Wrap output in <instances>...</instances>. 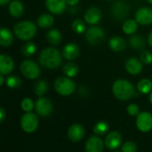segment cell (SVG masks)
<instances>
[{
    "instance_id": "obj_8",
    "label": "cell",
    "mask_w": 152,
    "mask_h": 152,
    "mask_svg": "<svg viewBox=\"0 0 152 152\" xmlns=\"http://www.w3.org/2000/svg\"><path fill=\"white\" fill-rule=\"evenodd\" d=\"M137 128L142 133H148L152 129V114L147 111L141 112L136 118Z\"/></svg>"
},
{
    "instance_id": "obj_18",
    "label": "cell",
    "mask_w": 152,
    "mask_h": 152,
    "mask_svg": "<svg viewBox=\"0 0 152 152\" xmlns=\"http://www.w3.org/2000/svg\"><path fill=\"white\" fill-rule=\"evenodd\" d=\"M104 148V143L97 136L90 137L86 142V152H102Z\"/></svg>"
},
{
    "instance_id": "obj_42",
    "label": "cell",
    "mask_w": 152,
    "mask_h": 152,
    "mask_svg": "<svg viewBox=\"0 0 152 152\" xmlns=\"http://www.w3.org/2000/svg\"><path fill=\"white\" fill-rule=\"evenodd\" d=\"M4 75L1 74V76H0V86H2L4 85Z\"/></svg>"
},
{
    "instance_id": "obj_15",
    "label": "cell",
    "mask_w": 152,
    "mask_h": 152,
    "mask_svg": "<svg viewBox=\"0 0 152 152\" xmlns=\"http://www.w3.org/2000/svg\"><path fill=\"white\" fill-rule=\"evenodd\" d=\"M126 71L131 75H138L142 70V61L135 57H131L125 63Z\"/></svg>"
},
{
    "instance_id": "obj_40",
    "label": "cell",
    "mask_w": 152,
    "mask_h": 152,
    "mask_svg": "<svg viewBox=\"0 0 152 152\" xmlns=\"http://www.w3.org/2000/svg\"><path fill=\"white\" fill-rule=\"evenodd\" d=\"M69 12L71 14H76V13L77 12V9L76 8V6H70Z\"/></svg>"
},
{
    "instance_id": "obj_21",
    "label": "cell",
    "mask_w": 152,
    "mask_h": 152,
    "mask_svg": "<svg viewBox=\"0 0 152 152\" xmlns=\"http://www.w3.org/2000/svg\"><path fill=\"white\" fill-rule=\"evenodd\" d=\"M13 41L12 33L6 28H1L0 30V45L4 47L9 46Z\"/></svg>"
},
{
    "instance_id": "obj_14",
    "label": "cell",
    "mask_w": 152,
    "mask_h": 152,
    "mask_svg": "<svg viewBox=\"0 0 152 152\" xmlns=\"http://www.w3.org/2000/svg\"><path fill=\"white\" fill-rule=\"evenodd\" d=\"M85 136V128L80 124H73L68 130V137L71 142H77Z\"/></svg>"
},
{
    "instance_id": "obj_19",
    "label": "cell",
    "mask_w": 152,
    "mask_h": 152,
    "mask_svg": "<svg viewBox=\"0 0 152 152\" xmlns=\"http://www.w3.org/2000/svg\"><path fill=\"white\" fill-rule=\"evenodd\" d=\"M80 53L79 46L75 43H69L66 45L62 50V56L68 61L75 60L78 57Z\"/></svg>"
},
{
    "instance_id": "obj_26",
    "label": "cell",
    "mask_w": 152,
    "mask_h": 152,
    "mask_svg": "<svg viewBox=\"0 0 152 152\" xmlns=\"http://www.w3.org/2000/svg\"><path fill=\"white\" fill-rule=\"evenodd\" d=\"M138 22L134 20H126L122 26L123 31L127 35H134L138 28Z\"/></svg>"
},
{
    "instance_id": "obj_31",
    "label": "cell",
    "mask_w": 152,
    "mask_h": 152,
    "mask_svg": "<svg viewBox=\"0 0 152 152\" xmlns=\"http://www.w3.org/2000/svg\"><path fill=\"white\" fill-rule=\"evenodd\" d=\"M94 133L96 135H102L105 134L109 130V124L105 121L97 122L94 126Z\"/></svg>"
},
{
    "instance_id": "obj_16",
    "label": "cell",
    "mask_w": 152,
    "mask_h": 152,
    "mask_svg": "<svg viewBox=\"0 0 152 152\" xmlns=\"http://www.w3.org/2000/svg\"><path fill=\"white\" fill-rule=\"evenodd\" d=\"M102 18V12L101 10L96 6H91L89 7L85 14V20L91 25L97 24Z\"/></svg>"
},
{
    "instance_id": "obj_6",
    "label": "cell",
    "mask_w": 152,
    "mask_h": 152,
    "mask_svg": "<svg viewBox=\"0 0 152 152\" xmlns=\"http://www.w3.org/2000/svg\"><path fill=\"white\" fill-rule=\"evenodd\" d=\"M20 126L27 134L34 133L38 126V118L32 112H26L20 119Z\"/></svg>"
},
{
    "instance_id": "obj_3",
    "label": "cell",
    "mask_w": 152,
    "mask_h": 152,
    "mask_svg": "<svg viewBox=\"0 0 152 152\" xmlns=\"http://www.w3.org/2000/svg\"><path fill=\"white\" fill-rule=\"evenodd\" d=\"M37 33V26L30 20H23L18 22L14 26L15 36L21 40H29L34 37Z\"/></svg>"
},
{
    "instance_id": "obj_39",
    "label": "cell",
    "mask_w": 152,
    "mask_h": 152,
    "mask_svg": "<svg viewBox=\"0 0 152 152\" xmlns=\"http://www.w3.org/2000/svg\"><path fill=\"white\" fill-rule=\"evenodd\" d=\"M79 2V0H66L67 4H69V6H75L76 4H77Z\"/></svg>"
},
{
    "instance_id": "obj_22",
    "label": "cell",
    "mask_w": 152,
    "mask_h": 152,
    "mask_svg": "<svg viewBox=\"0 0 152 152\" xmlns=\"http://www.w3.org/2000/svg\"><path fill=\"white\" fill-rule=\"evenodd\" d=\"M46 38H47L48 43L52 45H54V46L60 45L61 43V40H62V37H61V32L56 28L50 29L47 32Z\"/></svg>"
},
{
    "instance_id": "obj_32",
    "label": "cell",
    "mask_w": 152,
    "mask_h": 152,
    "mask_svg": "<svg viewBox=\"0 0 152 152\" xmlns=\"http://www.w3.org/2000/svg\"><path fill=\"white\" fill-rule=\"evenodd\" d=\"M72 29L74 32H76L77 34H83L86 29V23L80 20V19H77V20H75L73 22H72Z\"/></svg>"
},
{
    "instance_id": "obj_28",
    "label": "cell",
    "mask_w": 152,
    "mask_h": 152,
    "mask_svg": "<svg viewBox=\"0 0 152 152\" xmlns=\"http://www.w3.org/2000/svg\"><path fill=\"white\" fill-rule=\"evenodd\" d=\"M137 89L141 94H147L152 91V82L149 78H143L142 79L138 85H137Z\"/></svg>"
},
{
    "instance_id": "obj_1",
    "label": "cell",
    "mask_w": 152,
    "mask_h": 152,
    "mask_svg": "<svg viewBox=\"0 0 152 152\" xmlns=\"http://www.w3.org/2000/svg\"><path fill=\"white\" fill-rule=\"evenodd\" d=\"M62 57L63 56L57 49L47 47L40 53L38 61L42 67L48 69H54L61 65Z\"/></svg>"
},
{
    "instance_id": "obj_30",
    "label": "cell",
    "mask_w": 152,
    "mask_h": 152,
    "mask_svg": "<svg viewBox=\"0 0 152 152\" xmlns=\"http://www.w3.org/2000/svg\"><path fill=\"white\" fill-rule=\"evenodd\" d=\"M48 90V84L46 81L45 80H40L38 81L35 86H34V93L37 95V96H42L44 95Z\"/></svg>"
},
{
    "instance_id": "obj_2",
    "label": "cell",
    "mask_w": 152,
    "mask_h": 152,
    "mask_svg": "<svg viewBox=\"0 0 152 152\" xmlns=\"http://www.w3.org/2000/svg\"><path fill=\"white\" fill-rule=\"evenodd\" d=\"M114 96L121 101H127L134 95V87L133 84L126 79H118L112 86Z\"/></svg>"
},
{
    "instance_id": "obj_11",
    "label": "cell",
    "mask_w": 152,
    "mask_h": 152,
    "mask_svg": "<svg viewBox=\"0 0 152 152\" xmlns=\"http://www.w3.org/2000/svg\"><path fill=\"white\" fill-rule=\"evenodd\" d=\"M104 143H105V146L109 150L114 151V150L118 149L121 145V143H122V135L118 131L110 132V133H109L107 134Z\"/></svg>"
},
{
    "instance_id": "obj_34",
    "label": "cell",
    "mask_w": 152,
    "mask_h": 152,
    "mask_svg": "<svg viewBox=\"0 0 152 152\" xmlns=\"http://www.w3.org/2000/svg\"><path fill=\"white\" fill-rule=\"evenodd\" d=\"M20 107L25 112H31V110L35 107V104H34V102H33V101L31 99L25 98V99L22 100V102L20 103Z\"/></svg>"
},
{
    "instance_id": "obj_4",
    "label": "cell",
    "mask_w": 152,
    "mask_h": 152,
    "mask_svg": "<svg viewBox=\"0 0 152 152\" xmlns=\"http://www.w3.org/2000/svg\"><path fill=\"white\" fill-rule=\"evenodd\" d=\"M76 84L70 77H60L54 81V90L62 96H69L74 93Z\"/></svg>"
},
{
    "instance_id": "obj_24",
    "label": "cell",
    "mask_w": 152,
    "mask_h": 152,
    "mask_svg": "<svg viewBox=\"0 0 152 152\" xmlns=\"http://www.w3.org/2000/svg\"><path fill=\"white\" fill-rule=\"evenodd\" d=\"M54 19L51 14L43 13L37 18V25L42 28H49L53 26Z\"/></svg>"
},
{
    "instance_id": "obj_12",
    "label": "cell",
    "mask_w": 152,
    "mask_h": 152,
    "mask_svg": "<svg viewBox=\"0 0 152 152\" xmlns=\"http://www.w3.org/2000/svg\"><path fill=\"white\" fill-rule=\"evenodd\" d=\"M135 20L142 25H149L152 23V9L148 7H141L135 13Z\"/></svg>"
},
{
    "instance_id": "obj_27",
    "label": "cell",
    "mask_w": 152,
    "mask_h": 152,
    "mask_svg": "<svg viewBox=\"0 0 152 152\" xmlns=\"http://www.w3.org/2000/svg\"><path fill=\"white\" fill-rule=\"evenodd\" d=\"M78 67L76 63L74 62H69L66 63L62 69L63 73L66 75V77H74L77 75L78 73Z\"/></svg>"
},
{
    "instance_id": "obj_35",
    "label": "cell",
    "mask_w": 152,
    "mask_h": 152,
    "mask_svg": "<svg viewBox=\"0 0 152 152\" xmlns=\"http://www.w3.org/2000/svg\"><path fill=\"white\" fill-rule=\"evenodd\" d=\"M122 152H136L137 151V146L134 142H126L123 144Z\"/></svg>"
},
{
    "instance_id": "obj_7",
    "label": "cell",
    "mask_w": 152,
    "mask_h": 152,
    "mask_svg": "<svg viewBox=\"0 0 152 152\" xmlns=\"http://www.w3.org/2000/svg\"><path fill=\"white\" fill-rule=\"evenodd\" d=\"M86 38L91 45H97L104 40L105 32L99 27H92L86 30Z\"/></svg>"
},
{
    "instance_id": "obj_37",
    "label": "cell",
    "mask_w": 152,
    "mask_h": 152,
    "mask_svg": "<svg viewBox=\"0 0 152 152\" xmlns=\"http://www.w3.org/2000/svg\"><path fill=\"white\" fill-rule=\"evenodd\" d=\"M126 111L130 116H138L140 114V108L136 104H129L126 108Z\"/></svg>"
},
{
    "instance_id": "obj_5",
    "label": "cell",
    "mask_w": 152,
    "mask_h": 152,
    "mask_svg": "<svg viewBox=\"0 0 152 152\" xmlns=\"http://www.w3.org/2000/svg\"><path fill=\"white\" fill-rule=\"evenodd\" d=\"M20 72L28 79H36L40 75L39 66L31 60H26L20 64Z\"/></svg>"
},
{
    "instance_id": "obj_45",
    "label": "cell",
    "mask_w": 152,
    "mask_h": 152,
    "mask_svg": "<svg viewBox=\"0 0 152 152\" xmlns=\"http://www.w3.org/2000/svg\"><path fill=\"white\" fill-rule=\"evenodd\" d=\"M148 2H149L150 4H152V0H148Z\"/></svg>"
},
{
    "instance_id": "obj_46",
    "label": "cell",
    "mask_w": 152,
    "mask_h": 152,
    "mask_svg": "<svg viewBox=\"0 0 152 152\" xmlns=\"http://www.w3.org/2000/svg\"><path fill=\"white\" fill-rule=\"evenodd\" d=\"M113 152H118V151H113Z\"/></svg>"
},
{
    "instance_id": "obj_23",
    "label": "cell",
    "mask_w": 152,
    "mask_h": 152,
    "mask_svg": "<svg viewBox=\"0 0 152 152\" xmlns=\"http://www.w3.org/2000/svg\"><path fill=\"white\" fill-rule=\"evenodd\" d=\"M23 12H24V7L21 2L18 0H14L11 2L9 5V12L12 17L15 18L20 17L23 14Z\"/></svg>"
},
{
    "instance_id": "obj_36",
    "label": "cell",
    "mask_w": 152,
    "mask_h": 152,
    "mask_svg": "<svg viewBox=\"0 0 152 152\" xmlns=\"http://www.w3.org/2000/svg\"><path fill=\"white\" fill-rule=\"evenodd\" d=\"M141 61H142V63L144 64H151L152 63V53L151 52L144 50L141 53Z\"/></svg>"
},
{
    "instance_id": "obj_17",
    "label": "cell",
    "mask_w": 152,
    "mask_h": 152,
    "mask_svg": "<svg viewBox=\"0 0 152 152\" xmlns=\"http://www.w3.org/2000/svg\"><path fill=\"white\" fill-rule=\"evenodd\" d=\"M14 69L13 60L7 54L2 53L0 55V73L2 75L10 74Z\"/></svg>"
},
{
    "instance_id": "obj_13",
    "label": "cell",
    "mask_w": 152,
    "mask_h": 152,
    "mask_svg": "<svg viewBox=\"0 0 152 152\" xmlns=\"http://www.w3.org/2000/svg\"><path fill=\"white\" fill-rule=\"evenodd\" d=\"M66 0H45V5L47 10L53 13L60 15L66 9Z\"/></svg>"
},
{
    "instance_id": "obj_38",
    "label": "cell",
    "mask_w": 152,
    "mask_h": 152,
    "mask_svg": "<svg viewBox=\"0 0 152 152\" xmlns=\"http://www.w3.org/2000/svg\"><path fill=\"white\" fill-rule=\"evenodd\" d=\"M5 116H6V113H5L4 110L3 108H1V109H0V122H1V123L4 122V118H5Z\"/></svg>"
},
{
    "instance_id": "obj_10",
    "label": "cell",
    "mask_w": 152,
    "mask_h": 152,
    "mask_svg": "<svg viewBox=\"0 0 152 152\" xmlns=\"http://www.w3.org/2000/svg\"><path fill=\"white\" fill-rule=\"evenodd\" d=\"M129 13V7L125 2H117L111 7V15L116 20H123Z\"/></svg>"
},
{
    "instance_id": "obj_44",
    "label": "cell",
    "mask_w": 152,
    "mask_h": 152,
    "mask_svg": "<svg viewBox=\"0 0 152 152\" xmlns=\"http://www.w3.org/2000/svg\"><path fill=\"white\" fill-rule=\"evenodd\" d=\"M150 102L152 103V91L151 92V94H150Z\"/></svg>"
},
{
    "instance_id": "obj_41",
    "label": "cell",
    "mask_w": 152,
    "mask_h": 152,
    "mask_svg": "<svg viewBox=\"0 0 152 152\" xmlns=\"http://www.w3.org/2000/svg\"><path fill=\"white\" fill-rule=\"evenodd\" d=\"M148 43L149 45L152 46V31L149 34V37H148Z\"/></svg>"
},
{
    "instance_id": "obj_33",
    "label": "cell",
    "mask_w": 152,
    "mask_h": 152,
    "mask_svg": "<svg viewBox=\"0 0 152 152\" xmlns=\"http://www.w3.org/2000/svg\"><path fill=\"white\" fill-rule=\"evenodd\" d=\"M6 85L9 88L16 89L21 85V80L18 76H10L6 78Z\"/></svg>"
},
{
    "instance_id": "obj_43",
    "label": "cell",
    "mask_w": 152,
    "mask_h": 152,
    "mask_svg": "<svg viewBox=\"0 0 152 152\" xmlns=\"http://www.w3.org/2000/svg\"><path fill=\"white\" fill-rule=\"evenodd\" d=\"M9 2H11V0H0V4L1 5H4V4H6Z\"/></svg>"
},
{
    "instance_id": "obj_9",
    "label": "cell",
    "mask_w": 152,
    "mask_h": 152,
    "mask_svg": "<svg viewBox=\"0 0 152 152\" xmlns=\"http://www.w3.org/2000/svg\"><path fill=\"white\" fill-rule=\"evenodd\" d=\"M37 113L41 117H47L53 111V103L52 102L45 97H39L35 104Z\"/></svg>"
},
{
    "instance_id": "obj_29",
    "label": "cell",
    "mask_w": 152,
    "mask_h": 152,
    "mask_svg": "<svg viewBox=\"0 0 152 152\" xmlns=\"http://www.w3.org/2000/svg\"><path fill=\"white\" fill-rule=\"evenodd\" d=\"M37 51V46L33 42H27L21 47V53L25 57L32 56Z\"/></svg>"
},
{
    "instance_id": "obj_25",
    "label": "cell",
    "mask_w": 152,
    "mask_h": 152,
    "mask_svg": "<svg viewBox=\"0 0 152 152\" xmlns=\"http://www.w3.org/2000/svg\"><path fill=\"white\" fill-rule=\"evenodd\" d=\"M129 45L134 49H142L145 46V39L141 35H132L129 38Z\"/></svg>"
},
{
    "instance_id": "obj_20",
    "label": "cell",
    "mask_w": 152,
    "mask_h": 152,
    "mask_svg": "<svg viewBox=\"0 0 152 152\" xmlns=\"http://www.w3.org/2000/svg\"><path fill=\"white\" fill-rule=\"evenodd\" d=\"M110 47L114 52H121L126 49V42L124 38L120 37H114L109 42Z\"/></svg>"
}]
</instances>
